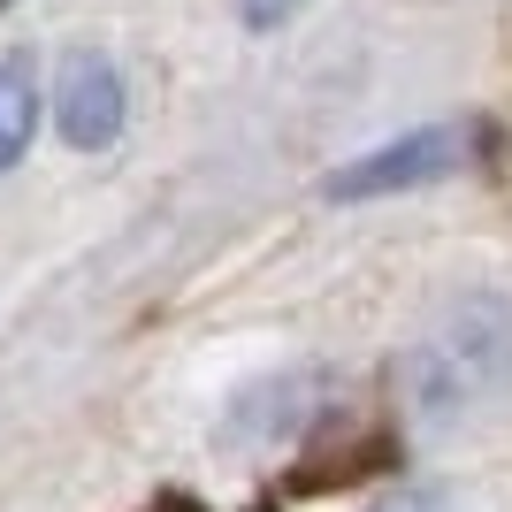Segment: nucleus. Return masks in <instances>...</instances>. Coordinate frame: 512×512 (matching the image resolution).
Here are the masks:
<instances>
[{"instance_id": "obj_1", "label": "nucleus", "mask_w": 512, "mask_h": 512, "mask_svg": "<svg viewBox=\"0 0 512 512\" xmlns=\"http://www.w3.org/2000/svg\"><path fill=\"white\" fill-rule=\"evenodd\" d=\"M398 383H406V421L421 428H459L482 406H497L512 383V306L490 299V291L451 299L406 344Z\"/></svg>"}, {"instance_id": "obj_2", "label": "nucleus", "mask_w": 512, "mask_h": 512, "mask_svg": "<svg viewBox=\"0 0 512 512\" xmlns=\"http://www.w3.org/2000/svg\"><path fill=\"white\" fill-rule=\"evenodd\" d=\"M474 153H482V130L474 123H421L406 138H390V146L360 153V161H344L321 199L329 207H352V199H390V192H421V184H444V176L474 169Z\"/></svg>"}, {"instance_id": "obj_3", "label": "nucleus", "mask_w": 512, "mask_h": 512, "mask_svg": "<svg viewBox=\"0 0 512 512\" xmlns=\"http://www.w3.org/2000/svg\"><path fill=\"white\" fill-rule=\"evenodd\" d=\"M130 123V100H123V77L107 54H69L62 62V85H54V130H62L77 153H107Z\"/></svg>"}, {"instance_id": "obj_4", "label": "nucleus", "mask_w": 512, "mask_h": 512, "mask_svg": "<svg viewBox=\"0 0 512 512\" xmlns=\"http://www.w3.org/2000/svg\"><path fill=\"white\" fill-rule=\"evenodd\" d=\"M306 413H314V375H268V383L230 398V421H222L214 444L222 451H268L283 436H299Z\"/></svg>"}, {"instance_id": "obj_5", "label": "nucleus", "mask_w": 512, "mask_h": 512, "mask_svg": "<svg viewBox=\"0 0 512 512\" xmlns=\"http://www.w3.org/2000/svg\"><path fill=\"white\" fill-rule=\"evenodd\" d=\"M39 138V69L31 54H0V176L16 169Z\"/></svg>"}, {"instance_id": "obj_6", "label": "nucleus", "mask_w": 512, "mask_h": 512, "mask_svg": "<svg viewBox=\"0 0 512 512\" xmlns=\"http://www.w3.org/2000/svg\"><path fill=\"white\" fill-rule=\"evenodd\" d=\"M367 512H451L444 490H428V482H406V490H383Z\"/></svg>"}, {"instance_id": "obj_7", "label": "nucleus", "mask_w": 512, "mask_h": 512, "mask_svg": "<svg viewBox=\"0 0 512 512\" xmlns=\"http://www.w3.org/2000/svg\"><path fill=\"white\" fill-rule=\"evenodd\" d=\"M299 8L306 0H237V23H245V31H283Z\"/></svg>"}, {"instance_id": "obj_8", "label": "nucleus", "mask_w": 512, "mask_h": 512, "mask_svg": "<svg viewBox=\"0 0 512 512\" xmlns=\"http://www.w3.org/2000/svg\"><path fill=\"white\" fill-rule=\"evenodd\" d=\"M0 8H16V0H0Z\"/></svg>"}]
</instances>
